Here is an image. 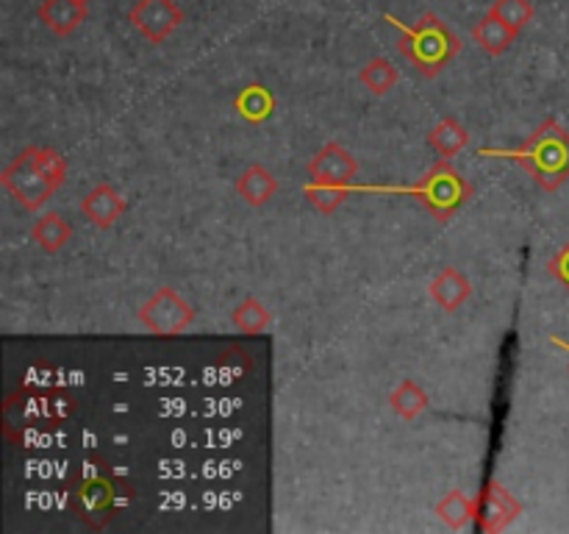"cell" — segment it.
Listing matches in <instances>:
<instances>
[{"instance_id":"6da1fadb","label":"cell","mask_w":569,"mask_h":534,"mask_svg":"<svg viewBox=\"0 0 569 534\" xmlns=\"http://www.w3.org/2000/svg\"><path fill=\"white\" fill-rule=\"evenodd\" d=\"M137 501V487L100 451L81 456L67 476V510L81 526L100 532Z\"/></svg>"},{"instance_id":"7a4b0ae2","label":"cell","mask_w":569,"mask_h":534,"mask_svg":"<svg viewBox=\"0 0 569 534\" xmlns=\"http://www.w3.org/2000/svg\"><path fill=\"white\" fill-rule=\"evenodd\" d=\"M78 412L70 389L50 384H26L3 404V434L9 443H22L39 432H53Z\"/></svg>"},{"instance_id":"3957f363","label":"cell","mask_w":569,"mask_h":534,"mask_svg":"<svg viewBox=\"0 0 569 534\" xmlns=\"http://www.w3.org/2000/svg\"><path fill=\"white\" fill-rule=\"evenodd\" d=\"M67 176V159L50 145H31L11 165L0 172V184L6 192L17 200L26 211H39Z\"/></svg>"},{"instance_id":"277c9868","label":"cell","mask_w":569,"mask_h":534,"mask_svg":"<svg viewBox=\"0 0 569 534\" xmlns=\"http://www.w3.org/2000/svg\"><path fill=\"white\" fill-rule=\"evenodd\" d=\"M387 22L398 28V50L417 67L420 76L437 78L461 53V39L437 14H422L417 26H403L392 14H387Z\"/></svg>"},{"instance_id":"5b68a950","label":"cell","mask_w":569,"mask_h":534,"mask_svg":"<svg viewBox=\"0 0 569 534\" xmlns=\"http://www.w3.org/2000/svg\"><path fill=\"white\" fill-rule=\"evenodd\" d=\"M498 154L511 156L548 192H556L569 178V131L553 117L545 120L517 150Z\"/></svg>"},{"instance_id":"8992f818","label":"cell","mask_w":569,"mask_h":534,"mask_svg":"<svg viewBox=\"0 0 569 534\" xmlns=\"http://www.w3.org/2000/svg\"><path fill=\"white\" fill-rule=\"evenodd\" d=\"M409 195H415L439 222H448L461 206L467 204V198L472 195L470 184L461 178V172L450 165V159H439L415 187L406 189Z\"/></svg>"},{"instance_id":"52a82bcc","label":"cell","mask_w":569,"mask_h":534,"mask_svg":"<svg viewBox=\"0 0 569 534\" xmlns=\"http://www.w3.org/2000/svg\"><path fill=\"white\" fill-rule=\"evenodd\" d=\"M139 323L156 337H178L194 323V309L178 289L159 287L142 306H139Z\"/></svg>"},{"instance_id":"ba28073f","label":"cell","mask_w":569,"mask_h":534,"mask_svg":"<svg viewBox=\"0 0 569 534\" xmlns=\"http://www.w3.org/2000/svg\"><path fill=\"white\" fill-rule=\"evenodd\" d=\"M128 20L148 42L161 44L178 31V26H183V11L176 0H137L128 11Z\"/></svg>"},{"instance_id":"9c48e42d","label":"cell","mask_w":569,"mask_h":534,"mask_svg":"<svg viewBox=\"0 0 569 534\" xmlns=\"http://www.w3.org/2000/svg\"><path fill=\"white\" fill-rule=\"evenodd\" d=\"M478 501V512H476V523L481 532H503L506 526L517 521L522 515V504L503 487L500 482H489L481 493L476 495Z\"/></svg>"},{"instance_id":"30bf717a","label":"cell","mask_w":569,"mask_h":534,"mask_svg":"<svg viewBox=\"0 0 569 534\" xmlns=\"http://www.w3.org/2000/svg\"><path fill=\"white\" fill-rule=\"evenodd\" d=\"M311 181L317 184H342V187H353L356 176H359V161L350 154L348 148H342L339 142H326L311 161L306 165Z\"/></svg>"},{"instance_id":"8fae6325","label":"cell","mask_w":569,"mask_h":534,"mask_svg":"<svg viewBox=\"0 0 569 534\" xmlns=\"http://www.w3.org/2000/svg\"><path fill=\"white\" fill-rule=\"evenodd\" d=\"M128 204L111 184H98L89 189L81 200V215L87 217L92 226L111 228L122 215H126Z\"/></svg>"},{"instance_id":"7c38bea8","label":"cell","mask_w":569,"mask_h":534,"mask_svg":"<svg viewBox=\"0 0 569 534\" xmlns=\"http://www.w3.org/2000/svg\"><path fill=\"white\" fill-rule=\"evenodd\" d=\"M428 293H431V298L437 300V306H442L445 312L453 315V312H459L461 306L470 300L472 284L461 270H456V267H445V270H439L437 276L431 278Z\"/></svg>"},{"instance_id":"4fadbf2b","label":"cell","mask_w":569,"mask_h":534,"mask_svg":"<svg viewBox=\"0 0 569 534\" xmlns=\"http://www.w3.org/2000/svg\"><path fill=\"white\" fill-rule=\"evenodd\" d=\"M87 3L83 0H44L39 6V20L56 33V37H72L87 20Z\"/></svg>"},{"instance_id":"5bb4252c","label":"cell","mask_w":569,"mask_h":534,"mask_svg":"<svg viewBox=\"0 0 569 534\" xmlns=\"http://www.w3.org/2000/svg\"><path fill=\"white\" fill-rule=\"evenodd\" d=\"M276 109H278L276 95H272V89L264 87V83H250V87H244L242 92L233 98V111H237L244 122H250V126H261V122H267L272 115H276Z\"/></svg>"},{"instance_id":"9a60e30c","label":"cell","mask_w":569,"mask_h":534,"mask_svg":"<svg viewBox=\"0 0 569 534\" xmlns=\"http://www.w3.org/2000/svg\"><path fill=\"white\" fill-rule=\"evenodd\" d=\"M276 192H278V178L261 165H250L248 170L237 178V195L244 200V204L253 206V209L270 204V200L276 198Z\"/></svg>"},{"instance_id":"2e32d148","label":"cell","mask_w":569,"mask_h":534,"mask_svg":"<svg viewBox=\"0 0 569 534\" xmlns=\"http://www.w3.org/2000/svg\"><path fill=\"white\" fill-rule=\"evenodd\" d=\"M517 37H520V33L511 26H506L498 14H492V11L472 28V39H476L478 48L487 56H503L506 50L515 44Z\"/></svg>"},{"instance_id":"e0dca14e","label":"cell","mask_w":569,"mask_h":534,"mask_svg":"<svg viewBox=\"0 0 569 534\" xmlns=\"http://www.w3.org/2000/svg\"><path fill=\"white\" fill-rule=\"evenodd\" d=\"M428 145H431L442 159H453V156H459L461 150L470 145V131L461 126L459 117H442V120L428 131Z\"/></svg>"},{"instance_id":"ac0fdd59","label":"cell","mask_w":569,"mask_h":534,"mask_svg":"<svg viewBox=\"0 0 569 534\" xmlns=\"http://www.w3.org/2000/svg\"><path fill=\"white\" fill-rule=\"evenodd\" d=\"M476 512L478 501L470 498L465 490H450V493L437 504L439 521L448 528H453V532H461V528L470 526V523L476 521Z\"/></svg>"},{"instance_id":"d6986e66","label":"cell","mask_w":569,"mask_h":534,"mask_svg":"<svg viewBox=\"0 0 569 534\" xmlns=\"http://www.w3.org/2000/svg\"><path fill=\"white\" fill-rule=\"evenodd\" d=\"M31 237L44 254H59L67 243L72 239V226L56 211H48V215L39 217L31 228Z\"/></svg>"},{"instance_id":"ffe728a7","label":"cell","mask_w":569,"mask_h":534,"mask_svg":"<svg viewBox=\"0 0 569 534\" xmlns=\"http://www.w3.org/2000/svg\"><path fill=\"white\" fill-rule=\"evenodd\" d=\"M389 406H392L395 415L403 417V421H417V417L428 409V393L417 382L406 378V382H400L398 387L392 389Z\"/></svg>"},{"instance_id":"44dd1931","label":"cell","mask_w":569,"mask_h":534,"mask_svg":"<svg viewBox=\"0 0 569 534\" xmlns=\"http://www.w3.org/2000/svg\"><path fill=\"white\" fill-rule=\"evenodd\" d=\"M359 81L365 83L372 95H387V92H392L395 83L400 81V72L392 61L383 59V56H378V59H370L365 67H361Z\"/></svg>"},{"instance_id":"7402d4cb","label":"cell","mask_w":569,"mask_h":534,"mask_svg":"<svg viewBox=\"0 0 569 534\" xmlns=\"http://www.w3.org/2000/svg\"><path fill=\"white\" fill-rule=\"evenodd\" d=\"M231 320H233V326H237V332H242V334H261L272 323V315H270V309H267V306L261 304L259 298L248 295V298H244L242 304H239L237 309H233Z\"/></svg>"},{"instance_id":"603a6c76","label":"cell","mask_w":569,"mask_h":534,"mask_svg":"<svg viewBox=\"0 0 569 534\" xmlns=\"http://www.w3.org/2000/svg\"><path fill=\"white\" fill-rule=\"evenodd\" d=\"M306 198H309V204L315 206L317 211H322V215H333V211L339 209V206L348 200V195L353 192V187H342V184H317V181H309L306 184Z\"/></svg>"},{"instance_id":"cb8c5ba5","label":"cell","mask_w":569,"mask_h":534,"mask_svg":"<svg viewBox=\"0 0 569 534\" xmlns=\"http://www.w3.org/2000/svg\"><path fill=\"white\" fill-rule=\"evenodd\" d=\"M489 11H492V14H498L500 20H503L506 26L515 28L517 33H520L522 28L533 20V14H537L531 0H495L492 9Z\"/></svg>"},{"instance_id":"d4e9b609","label":"cell","mask_w":569,"mask_h":534,"mask_svg":"<svg viewBox=\"0 0 569 534\" xmlns=\"http://www.w3.org/2000/svg\"><path fill=\"white\" fill-rule=\"evenodd\" d=\"M548 270H550V276L561 284V287L569 289V243H565L559 250H556L553 259L548 261Z\"/></svg>"},{"instance_id":"484cf974","label":"cell","mask_w":569,"mask_h":534,"mask_svg":"<svg viewBox=\"0 0 569 534\" xmlns=\"http://www.w3.org/2000/svg\"><path fill=\"white\" fill-rule=\"evenodd\" d=\"M83 3H92V0H83Z\"/></svg>"}]
</instances>
